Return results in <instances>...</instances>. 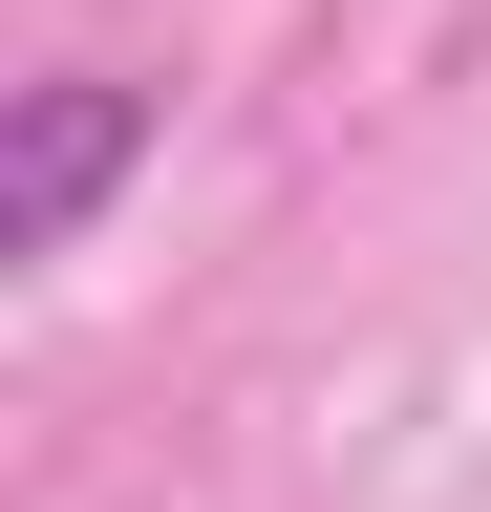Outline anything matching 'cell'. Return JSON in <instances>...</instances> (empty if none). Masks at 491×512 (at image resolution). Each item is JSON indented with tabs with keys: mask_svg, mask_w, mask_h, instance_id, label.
Wrapping results in <instances>:
<instances>
[{
	"mask_svg": "<svg viewBox=\"0 0 491 512\" xmlns=\"http://www.w3.org/2000/svg\"><path fill=\"white\" fill-rule=\"evenodd\" d=\"M150 150V86H107V64H43L22 107H0V256H65L107 214V171Z\"/></svg>",
	"mask_w": 491,
	"mask_h": 512,
	"instance_id": "obj_1",
	"label": "cell"
}]
</instances>
